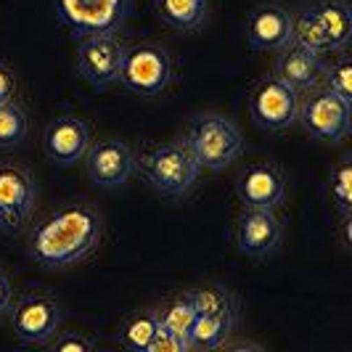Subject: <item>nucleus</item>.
I'll return each instance as SVG.
<instances>
[{"mask_svg":"<svg viewBox=\"0 0 352 352\" xmlns=\"http://www.w3.org/2000/svg\"><path fill=\"white\" fill-rule=\"evenodd\" d=\"M104 236L101 214L90 204H67L43 217L30 233V257L45 270L90 257Z\"/></svg>","mask_w":352,"mask_h":352,"instance_id":"obj_1","label":"nucleus"},{"mask_svg":"<svg viewBox=\"0 0 352 352\" xmlns=\"http://www.w3.org/2000/svg\"><path fill=\"white\" fill-rule=\"evenodd\" d=\"M186 148L191 151L201 170H226L241 157L244 135L236 124L220 114H201L188 124Z\"/></svg>","mask_w":352,"mask_h":352,"instance_id":"obj_2","label":"nucleus"},{"mask_svg":"<svg viewBox=\"0 0 352 352\" xmlns=\"http://www.w3.org/2000/svg\"><path fill=\"white\" fill-rule=\"evenodd\" d=\"M135 167H141V175L154 191L173 199L188 194L201 173V167L196 164L186 143H164V146L146 148L135 159Z\"/></svg>","mask_w":352,"mask_h":352,"instance_id":"obj_3","label":"nucleus"},{"mask_svg":"<svg viewBox=\"0 0 352 352\" xmlns=\"http://www.w3.org/2000/svg\"><path fill=\"white\" fill-rule=\"evenodd\" d=\"M127 11L130 0H56L58 21L80 37L117 32Z\"/></svg>","mask_w":352,"mask_h":352,"instance_id":"obj_4","label":"nucleus"},{"mask_svg":"<svg viewBox=\"0 0 352 352\" xmlns=\"http://www.w3.org/2000/svg\"><path fill=\"white\" fill-rule=\"evenodd\" d=\"M170 74H173V64L167 51L154 43H138L124 51L122 72L117 82H122L124 88L143 98H154L170 85Z\"/></svg>","mask_w":352,"mask_h":352,"instance_id":"obj_5","label":"nucleus"},{"mask_svg":"<svg viewBox=\"0 0 352 352\" xmlns=\"http://www.w3.org/2000/svg\"><path fill=\"white\" fill-rule=\"evenodd\" d=\"M37 204V183L24 167L3 162L0 164V230L19 233L32 220Z\"/></svg>","mask_w":352,"mask_h":352,"instance_id":"obj_6","label":"nucleus"},{"mask_svg":"<svg viewBox=\"0 0 352 352\" xmlns=\"http://www.w3.org/2000/svg\"><path fill=\"white\" fill-rule=\"evenodd\" d=\"M300 93L281 82L278 77H263L249 96V114L263 130H286L297 122Z\"/></svg>","mask_w":352,"mask_h":352,"instance_id":"obj_7","label":"nucleus"},{"mask_svg":"<svg viewBox=\"0 0 352 352\" xmlns=\"http://www.w3.org/2000/svg\"><path fill=\"white\" fill-rule=\"evenodd\" d=\"M61 326V307L51 294L30 292L14 302L11 329L24 344H48Z\"/></svg>","mask_w":352,"mask_h":352,"instance_id":"obj_8","label":"nucleus"},{"mask_svg":"<svg viewBox=\"0 0 352 352\" xmlns=\"http://www.w3.org/2000/svg\"><path fill=\"white\" fill-rule=\"evenodd\" d=\"M124 51H127V45L120 43V37L114 32L82 37V43L77 48V72L93 88H109L120 80Z\"/></svg>","mask_w":352,"mask_h":352,"instance_id":"obj_9","label":"nucleus"},{"mask_svg":"<svg viewBox=\"0 0 352 352\" xmlns=\"http://www.w3.org/2000/svg\"><path fill=\"white\" fill-rule=\"evenodd\" d=\"M350 120H352V104L342 101L331 90H316L310 98H305L300 104V114L297 122L318 138V141H342L350 133Z\"/></svg>","mask_w":352,"mask_h":352,"instance_id":"obj_10","label":"nucleus"},{"mask_svg":"<svg viewBox=\"0 0 352 352\" xmlns=\"http://www.w3.org/2000/svg\"><path fill=\"white\" fill-rule=\"evenodd\" d=\"M85 173L98 188H120L135 173V154L122 141L90 143L85 151Z\"/></svg>","mask_w":352,"mask_h":352,"instance_id":"obj_11","label":"nucleus"},{"mask_svg":"<svg viewBox=\"0 0 352 352\" xmlns=\"http://www.w3.org/2000/svg\"><path fill=\"white\" fill-rule=\"evenodd\" d=\"M247 40L254 51L276 53L292 43V11L281 3H263L247 19Z\"/></svg>","mask_w":352,"mask_h":352,"instance_id":"obj_12","label":"nucleus"},{"mask_svg":"<svg viewBox=\"0 0 352 352\" xmlns=\"http://www.w3.org/2000/svg\"><path fill=\"white\" fill-rule=\"evenodd\" d=\"M281 241V220L267 207H247L236 223V244L244 254L265 257Z\"/></svg>","mask_w":352,"mask_h":352,"instance_id":"obj_13","label":"nucleus"},{"mask_svg":"<svg viewBox=\"0 0 352 352\" xmlns=\"http://www.w3.org/2000/svg\"><path fill=\"white\" fill-rule=\"evenodd\" d=\"M43 146L48 159L56 164H77L82 162L90 146V127L80 117H58L45 127Z\"/></svg>","mask_w":352,"mask_h":352,"instance_id":"obj_14","label":"nucleus"},{"mask_svg":"<svg viewBox=\"0 0 352 352\" xmlns=\"http://www.w3.org/2000/svg\"><path fill=\"white\" fill-rule=\"evenodd\" d=\"M236 194L247 207H267L276 210L286 196V183H283L281 170L276 164H249L236 177Z\"/></svg>","mask_w":352,"mask_h":352,"instance_id":"obj_15","label":"nucleus"},{"mask_svg":"<svg viewBox=\"0 0 352 352\" xmlns=\"http://www.w3.org/2000/svg\"><path fill=\"white\" fill-rule=\"evenodd\" d=\"M281 56L276 58V67H273V77H278L281 82H286L289 88H294L297 93L302 90H313L323 77V64H320V56L310 51H302L297 45H286L281 48Z\"/></svg>","mask_w":352,"mask_h":352,"instance_id":"obj_16","label":"nucleus"},{"mask_svg":"<svg viewBox=\"0 0 352 352\" xmlns=\"http://www.w3.org/2000/svg\"><path fill=\"white\" fill-rule=\"evenodd\" d=\"M310 11L320 21L323 32L331 43V51H342L352 37V14L347 0H313Z\"/></svg>","mask_w":352,"mask_h":352,"instance_id":"obj_17","label":"nucleus"},{"mask_svg":"<svg viewBox=\"0 0 352 352\" xmlns=\"http://www.w3.org/2000/svg\"><path fill=\"white\" fill-rule=\"evenodd\" d=\"M159 19L173 30H196L204 24L210 0H154Z\"/></svg>","mask_w":352,"mask_h":352,"instance_id":"obj_18","label":"nucleus"},{"mask_svg":"<svg viewBox=\"0 0 352 352\" xmlns=\"http://www.w3.org/2000/svg\"><path fill=\"white\" fill-rule=\"evenodd\" d=\"M292 45L316 53V56L331 53V43H329L316 14L310 11V6H302L297 14H292Z\"/></svg>","mask_w":352,"mask_h":352,"instance_id":"obj_19","label":"nucleus"},{"mask_svg":"<svg viewBox=\"0 0 352 352\" xmlns=\"http://www.w3.org/2000/svg\"><path fill=\"white\" fill-rule=\"evenodd\" d=\"M233 323H236V316H196L188 329V342L191 347H201V350L223 347Z\"/></svg>","mask_w":352,"mask_h":352,"instance_id":"obj_20","label":"nucleus"},{"mask_svg":"<svg viewBox=\"0 0 352 352\" xmlns=\"http://www.w3.org/2000/svg\"><path fill=\"white\" fill-rule=\"evenodd\" d=\"M196 316H236V297L223 286H199L183 294Z\"/></svg>","mask_w":352,"mask_h":352,"instance_id":"obj_21","label":"nucleus"},{"mask_svg":"<svg viewBox=\"0 0 352 352\" xmlns=\"http://www.w3.org/2000/svg\"><path fill=\"white\" fill-rule=\"evenodd\" d=\"M159 329V316L146 310V313H133V316L120 326V344L130 352H148V344Z\"/></svg>","mask_w":352,"mask_h":352,"instance_id":"obj_22","label":"nucleus"},{"mask_svg":"<svg viewBox=\"0 0 352 352\" xmlns=\"http://www.w3.org/2000/svg\"><path fill=\"white\" fill-rule=\"evenodd\" d=\"M27 135V111L16 104H0V148L19 146Z\"/></svg>","mask_w":352,"mask_h":352,"instance_id":"obj_23","label":"nucleus"},{"mask_svg":"<svg viewBox=\"0 0 352 352\" xmlns=\"http://www.w3.org/2000/svg\"><path fill=\"white\" fill-rule=\"evenodd\" d=\"M329 191H331V201H334L336 212L344 217L352 214V164L350 159H342V164L331 173L329 180Z\"/></svg>","mask_w":352,"mask_h":352,"instance_id":"obj_24","label":"nucleus"},{"mask_svg":"<svg viewBox=\"0 0 352 352\" xmlns=\"http://www.w3.org/2000/svg\"><path fill=\"white\" fill-rule=\"evenodd\" d=\"M159 316V323L167 329V331H173V334L177 336H186L188 339V329H191V323H194V307L188 305V300L186 297H180V300H175L173 305H167L162 313H157Z\"/></svg>","mask_w":352,"mask_h":352,"instance_id":"obj_25","label":"nucleus"},{"mask_svg":"<svg viewBox=\"0 0 352 352\" xmlns=\"http://www.w3.org/2000/svg\"><path fill=\"white\" fill-rule=\"evenodd\" d=\"M323 82H326V90H331L336 93L342 101H347L352 104V67H350V58H339L336 64H331L329 69H323V77H320Z\"/></svg>","mask_w":352,"mask_h":352,"instance_id":"obj_26","label":"nucleus"},{"mask_svg":"<svg viewBox=\"0 0 352 352\" xmlns=\"http://www.w3.org/2000/svg\"><path fill=\"white\" fill-rule=\"evenodd\" d=\"M188 350H194L191 342L186 336H177L173 331H167L162 323H159L157 334H154L151 344H148V352H188Z\"/></svg>","mask_w":352,"mask_h":352,"instance_id":"obj_27","label":"nucleus"},{"mask_svg":"<svg viewBox=\"0 0 352 352\" xmlns=\"http://www.w3.org/2000/svg\"><path fill=\"white\" fill-rule=\"evenodd\" d=\"M51 347L56 352H90L93 350V342L80 334H61L58 339H53Z\"/></svg>","mask_w":352,"mask_h":352,"instance_id":"obj_28","label":"nucleus"},{"mask_svg":"<svg viewBox=\"0 0 352 352\" xmlns=\"http://www.w3.org/2000/svg\"><path fill=\"white\" fill-rule=\"evenodd\" d=\"M14 93H16V77L6 64H0V104L14 101Z\"/></svg>","mask_w":352,"mask_h":352,"instance_id":"obj_29","label":"nucleus"},{"mask_svg":"<svg viewBox=\"0 0 352 352\" xmlns=\"http://www.w3.org/2000/svg\"><path fill=\"white\" fill-rule=\"evenodd\" d=\"M14 305V286H11V278L0 270V318L6 316Z\"/></svg>","mask_w":352,"mask_h":352,"instance_id":"obj_30","label":"nucleus"},{"mask_svg":"<svg viewBox=\"0 0 352 352\" xmlns=\"http://www.w3.org/2000/svg\"><path fill=\"white\" fill-rule=\"evenodd\" d=\"M230 350H260L257 344H249V342H239V344H230Z\"/></svg>","mask_w":352,"mask_h":352,"instance_id":"obj_31","label":"nucleus"}]
</instances>
